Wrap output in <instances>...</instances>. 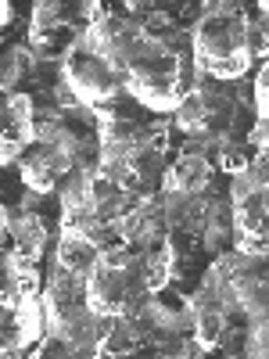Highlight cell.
I'll return each instance as SVG.
<instances>
[{
	"mask_svg": "<svg viewBox=\"0 0 269 359\" xmlns=\"http://www.w3.org/2000/svg\"><path fill=\"white\" fill-rule=\"evenodd\" d=\"M205 15L191 25V47H194V69L216 83H237L251 69V43L241 4H205Z\"/></svg>",
	"mask_w": 269,
	"mask_h": 359,
	"instance_id": "6da1fadb",
	"label": "cell"
},
{
	"mask_svg": "<svg viewBox=\"0 0 269 359\" xmlns=\"http://www.w3.org/2000/svg\"><path fill=\"white\" fill-rule=\"evenodd\" d=\"M69 90L76 94L79 104L86 108H101L108 101H118V97H126V83L123 76H118V69L108 62V57L86 40V33L79 36V43L69 50L65 57V69H62Z\"/></svg>",
	"mask_w": 269,
	"mask_h": 359,
	"instance_id": "7a4b0ae2",
	"label": "cell"
},
{
	"mask_svg": "<svg viewBox=\"0 0 269 359\" xmlns=\"http://www.w3.org/2000/svg\"><path fill=\"white\" fill-rule=\"evenodd\" d=\"M76 169V162L62 151L57 144H47V140H33L22 151L18 158V176H22V187L33 191V194H50L57 191V184Z\"/></svg>",
	"mask_w": 269,
	"mask_h": 359,
	"instance_id": "3957f363",
	"label": "cell"
},
{
	"mask_svg": "<svg viewBox=\"0 0 269 359\" xmlns=\"http://www.w3.org/2000/svg\"><path fill=\"white\" fill-rule=\"evenodd\" d=\"M4 237H8V255L25 269H36V262L43 259V248H47V223L36 208L8 205L4 208Z\"/></svg>",
	"mask_w": 269,
	"mask_h": 359,
	"instance_id": "277c9868",
	"label": "cell"
},
{
	"mask_svg": "<svg viewBox=\"0 0 269 359\" xmlns=\"http://www.w3.org/2000/svg\"><path fill=\"white\" fill-rule=\"evenodd\" d=\"M4 165H18L22 151L36 140V101L33 94L4 97Z\"/></svg>",
	"mask_w": 269,
	"mask_h": 359,
	"instance_id": "5b68a950",
	"label": "cell"
},
{
	"mask_svg": "<svg viewBox=\"0 0 269 359\" xmlns=\"http://www.w3.org/2000/svg\"><path fill=\"white\" fill-rule=\"evenodd\" d=\"M86 302L97 316H126L130 302V269H115V266H97L86 280Z\"/></svg>",
	"mask_w": 269,
	"mask_h": 359,
	"instance_id": "8992f818",
	"label": "cell"
},
{
	"mask_svg": "<svg viewBox=\"0 0 269 359\" xmlns=\"http://www.w3.org/2000/svg\"><path fill=\"white\" fill-rule=\"evenodd\" d=\"M212 172H216L212 162L194 158V155H176L169 162L162 191H169V194H208L212 191Z\"/></svg>",
	"mask_w": 269,
	"mask_h": 359,
	"instance_id": "52a82bcc",
	"label": "cell"
},
{
	"mask_svg": "<svg viewBox=\"0 0 269 359\" xmlns=\"http://www.w3.org/2000/svg\"><path fill=\"white\" fill-rule=\"evenodd\" d=\"M54 262L69 269V273H79V277H90L94 269L101 266V252L86 241V237H76V233H62L57 237V248H54Z\"/></svg>",
	"mask_w": 269,
	"mask_h": 359,
	"instance_id": "ba28073f",
	"label": "cell"
},
{
	"mask_svg": "<svg viewBox=\"0 0 269 359\" xmlns=\"http://www.w3.org/2000/svg\"><path fill=\"white\" fill-rule=\"evenodd\" d=\"M137 269L144 284L151 287L155 294L165 291L172 284V273H176V255H172V245H155V248H137Z\"/></svg>",
	"mask_w": 269,
	"mask_h": 359,
	"instance_id": "9c48e42d",
	"label": "cell"
},
{
	"mask_svg": "<svg viewBox=\"0 0 269 359\" xmlns=\"http://www.w3.org/2000/svg\"><path fill=\"white\" fill-rule=\"evenodd\" d=\"M258 151L251 147V140L248 137H219V155H216V169H223L226 176H241L248 165H251V158H255Z\"/></svg>",
	"mask_w": 269,
	"mask_h": 359,
	"instance_id": "30bf717a",
	"label": "cell"
},
{
	"mask_svg": "<svg viewBox=\"0 0 269 359\" xmlns=\"http://www.w3.org/2000/svg\"><path fill=\"white\" fill-rule=\"evenodd\" d=\"M29 359H104L101 348H90V345H79V341H69L62 334H43L36 352L29 355Z\"/></svg>",
	"mask_w": 269,
	"mask_h": 359,
	"instance_id": "8fae6325",
	"label": "cell"
},
{
	"mask_svg": "<svg viewBox=\"0 0 269 359\" xmlns=\"http://www.w3.org/2000/svg\"><path fill=\"white\" fill-rule=\"evenodd\" d=\"M194 341L212 352L226 341V313H194Z\"/></svg>",
	"mask_w": 269,
	"mask_h": 359,
	"instance_id": "7c38bea8",
	"label": "cell"
},
{
	"mask_svg": "<svg viewBox=\"0 0 269 359\" xmlns=\"http://www.w3.org/2000/svg\"><path fill=\"white\" fill-rule=\"evenodd\" d=\"M255 111L269 118V57L258 65L255 72Z\"/></svg>",
	"mask_w": 269,
	"mask_h": 359,
	"instance_id": "4fadbf2b",
	"label": "cell"
},
{
	"mask_svg": "<svg viewBox=\"0 0 269 359\" xmlns=\"http://www.w3.org/2000/svg\"><path fill=\"white\" fill-rule=\"evenodd\" d=\"M0 22H4V25H11V22H15V8H11V4L0 8Z\"/></svg>",
	"mask_w": 269,
	"mask_h": 359,
	"instance_id": "5bb4252c",
	"label": "cell"
},
{
	"mask_svg": "<svg viewBox=\"0 0 269 359\" xmlns=\"http://www.w3.org/2000/svg\"><path fill=\"white\" fill-rule=\"evenodd\" d=\"M262 198H265V208H269V187H265V194H262Z\"/></svg>",
	"mask_w": 269,
	"mask_h": 359,
	"instance_id": "9a60e30c",
	"label": "cell"
},
{
	"mask_svg": "<svg viewBox=\"0 0 269 359\" xmlns=\"http://www.w3.org/2000/svg\"><path fill=\"white\" fill-rule=\"evenodd\" d=\"M265 22H269V15H265Z\"/></svg>",
	"mask_w": 269,
	"mask_h": 359,
	"instance_id": "2e32d148",
	"label": "cell"
}]
</instances>
